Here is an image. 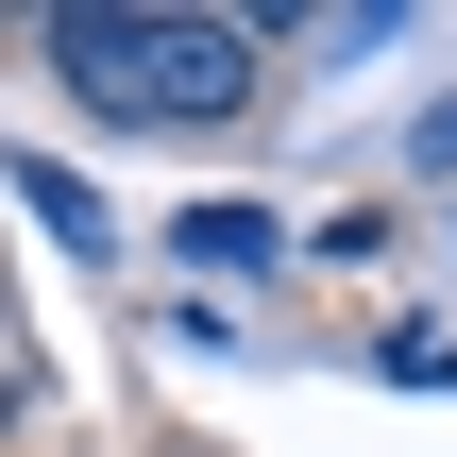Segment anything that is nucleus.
<instances>
[{
  "instance_id": "2",
  "label": "nucleus",
  "mask_w": 457,
  "mask_h": 457,
  "mask_svg": "<svg viewBox=\"0 0 457 457\" xmlns=\"http://www.w3.org/2000/svg\"><path fill=\"white\" fill-rule=\"evenodd\" d=\"M17 204H34L68 254H102V187H85V170H51V153H34V170H17Z\"/></svg>"
},
{
  "instance_id": "4",
  "label": "nucleus",
  "mask_w": 457,
  "mask_h": 457,
  "mask_svg": "<svg viewBox=\"0 0 457 457\" xmlns=\"http://www.w3.org/2000/svg\"><path fill=\"white\" fill-rule=\"evenodd\" d=\"M390 373H407V390H441V373H457V339H441V322H407V339H390Z\"/></svg>"
},
{
  "instance_id": "1",
  "label": "nucleus",
  "mask_w": 457,
  "mask_h": 457,
  "mask_svg": "<svg viewBox=\"0 0 457 457\" xmlns=\"http://www.w3.org/2000/svg\"><path fill=\"white\" fill-rule=\"evenodd\" d=\"M34 51L102 102V119H237L254 102V17H170V0H51Z\"/></svg>"
},
{
  "instance_id": "3",
  "label": "nucleus",
  "mask_w": 457,
  "mask_h": 457,
  "mask_svg": "<svg viewBox=\"0 0 457 457\" xmlns=\"http://www.w3.org/2000/svg\"><path fill=\"white\" fill-rule=\"evenodd\" d=\"M187 254H204V271H254V254H271V220H254V204H204V220H187Z\"/></svg>"
}]
</instances>
